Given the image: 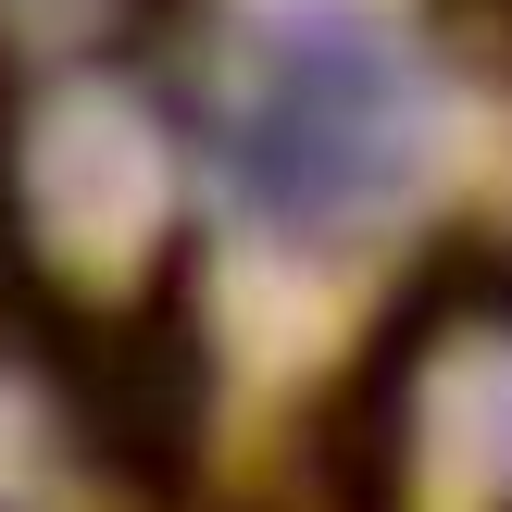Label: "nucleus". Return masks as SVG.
<instances>
[{"label": "nucleus", "instance_id": "obj_1", "mask_svg": "<svg viewBox=\"0 0 512 512\" xmlns=\"http://www.w3.org/2000/svg\"><path fill=\"white\" fill-rule=\"evenodd\" d=\"M213 150H225V188L275 238H363L375 213L413 200L425 150H438V88L388 13L275 0L225 38Z\"/></svg>", "mask_w": 512, "mask_h": 512}, {"label": "nucleus", "instance_id": "obj_2", "mask_svg": "<svg viewBox=\"0 0 512 512\" xmlns=\"http://www.w3.org/2000/svg\"><path fill=\"white\" fill-rule=\"evenodd\" d=\"M13 188H25V238H38L63 275H88V288L138 275L150 250H163V225H175L163 125H150L125 88H63L38 125H25Z\"/></svg>", "mask_w": 512, "mask_h": 512}, {"label": "nucleus", "instance_id": "obj_3", "mask_svg": "<svg viewBox=\"0 0 512 512\" xmlns=\"http://www.w3.org/2000/svg\"><path fill=\"white\" fill-rule=\"evenodd\" d=\"M400 512H512V313H438L388 400Z\"/></svg>", "mask_w": 512, "mask_h": 512}, {"label": "nucleus", "instance_id": "obj_4", "mask_svg": "<svg viewBox=\"0 0 512 512\" xmlns=\"http://www.w3.org/2000/svg\"><path fill=\"white\" fill-rule=\"evenodd\" d=\"M50 475H63V438H50V400L25 375H0V512H38Z\"/></svg>", "mask_w": 512, "mask_h": 512}, {"label": "nucleus", "instance_id": "obj_5", "mask_svg": "<svg viewBox=\"0 0 512 512\" xmlns=\"http://www.w3.org/2000/svg\"><path fill=\"white\" fill-rule=\"evenodd\" d=\"M125 0H0V25H13L25 50H75V38H100Z\"/></svg>", "mask_w": 512, "mask_h": 512}]
</instances>
